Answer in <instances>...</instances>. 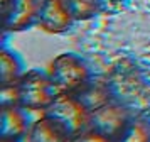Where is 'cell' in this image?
Wrapping results in <instances>:
<instances>
[{"label":"cell","mask_w":150,"mask_h":142,"mask_svg":"<svg viewBox=\"0 0 150 142\" xmlns=\"http://www.w3.org/2000/svg\"><path fill=\"white\" fill-rule=\"evenodd\" d=\"M17 105L27 112H46L59 95L47 71L29 69L14 83Z\"/></svg>","instance_id":"1"},{"label":"cell","mask_w":150,"mask_h":142,"mask_svg":"<svg viewBox=\"0 0 150 142\" xmlns=\"http://www.w3.org/2000/svg\"><path fill=\"white\" fill-rule=\"evenodd\" d=\"M47 74L59 93H76L93 80L86 61L73 53H62L49 63Z\"/></svg>","instance_id":"2"},{"label":"cell","mask_w":150,"mask_h":142,"mask_svg":"<svg viewBox=\"0 0 150 142\" xmlns=\"http://www.w3.org/2000/svg\"><path fill=\"white\" fill-rule=\"evenodd\" d=\"M46 112L64 122L74 137L89 128L91 123V110L74 93H59Z\"/></svg>","instance_id":"3"},{"label":"cell","mask_w":150,"mask_h":142,"mask_svg":"<svg viewBox=\"0 0 150 142\" xmlns=\"http://www.w3.org/2000/svg\"><path fill=\"white\" fill-rule=\"evenodd\" d=\"M42 0H0L5 32H22L37 26Z\"/></svg>","instance_id":"4"},{"label":"cell","mask_w":150,"mask_h":142,"mask_svg":"<svg viewBox=\"0 0 150 142\" xmlns=\"http://www.w3.org/2000/svg\"><path fill=\"white\" fill-rule=\"evenodd\" d=\"M133 115L128 112L127 107H123L120 103H115V101H108L103 107L91 112L89 128H95V130L108 135L110 139L115 141L123 132V128L128 125Z\"/></svg>","instance_id":"5"},{"label":"cell","mask_w":150,"mask_h":142,"mask_svg":"<svg viewBox=\"0 0 150 142\" xmlns=\"http://www.w3.org/2000/svg\"><path fill=\"white\" fill-rule=\"evenodd\" d=\"M74 134L69 127L56 118L54 115L42 112L39 118L30 122L27 134L24 137V142H73Z\"/></svg>","instance_id":"6"},{"label":"cell","mask_w":150,"mask_h":142,"mask_svg":"<svg viewBox=\"0 0 150 142\" xmlns=\"http://www.w3.org/2000/svg\"><path fill=\"white\" fill-rule=\"evenodd\" d=\"M76 20L66 0H42L37 26L47 34L68 32Z\"/></svg>","instance_id":"7"},{"label":"cell","mask_w":150,"mask_h":142,"mask_svg":"<svg viewBox=\"0 0 150 142\" xmlns=\"http://www.w3.org/2000/svg\"><path fill=\"white\" fill-rule=\"evenodd\" d=\"M0 110H2V118H0L2 139L24 141V137L30 127L25 110L19 105H4V107H0Z\"/></svg>","instance_id":"8"},{"label":"cell","mask_w":150,"mask_h":142,"mask_svg":"<svg viewBox=\"0 0 150 142\" xmlns=\"http://www.w3.org/2000/svg\"><path fill=\"white\" fill-rule=\"evenodd\" d=\"M76 96L86 105V107L93 112L96 108L103 107L105 103H108L110 100V88H108V83H103V81H95L91 80L86 85L83 86L79 91H76Z\"/></svg>","instance_id":"9"},{"label":"cell","mask_w":150,"mask_h":142,"mask_svg":"<svg viewBox=\"0 0 150 142\" xmlns=\"http://www.w3.org/2000/svg\"><path fill=\"white\" fill-rule=\"evenodd\" d=\"M24 74V66L19 54L4 46L0 51V86L14 85Z\"/></svg>","instance_id":"10"},{"label":"cell","mask_w":150,"mask_h":142,"mask_svg":"<svg viewBox=\"0 0 150 142\" xmlns=\"http://www.w3.org/2000/svg\"><path fill=\"white\" fill-rule=\"evenodd\" d=\"M113 142H150V122L142 117H132L128 125Z\"/></svg>","instance_id":"11"},{"label":"cell","mask_w":150,"mask_h":142,"mask_svg":"<svg viewBox=\"0 0 150 142\" xmlns=\"http://www.w3.org/2000/svg\"><path fill=\"white\" fill-rule=\"evenodd\" d=\"M76 22L89 20L103 10V0H66Z\"/></svg>","instance_id":"12"},{"label":"cell","mask_w":150,"mask_h":142,"mask_svg":"<svg viewBox=\"0 0 150 142\" xmlns=\"http://www.w3.org/2000/svg\"><path fill=\"white\" fill-rule=\"evenodd\" d=\"M73 142H113V139H110L108 135L101 134L95 128H86L84 132L76 135Z\"/></svg>","instance_id":"13"},{"label":"cell","mask_w":150,"mask_h":142,"mask_svg":"<svg viewBox=\"0 0 150 142\" xmlns=\"http://www.w3.org/2000/svg\"><path fill=\"white\" fill-rule=\"evenodd\" d=\"M0 142H24V141H14V139H2Z\"/></svg>","instance_id":"14"}]
</instances>
